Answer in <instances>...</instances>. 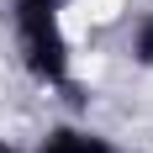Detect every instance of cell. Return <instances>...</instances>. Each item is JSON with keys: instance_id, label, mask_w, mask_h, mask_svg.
Returning a JSON list of instances; mask_svg holds the SVG:
<instances>
[{"instance_id": "5", "label": "cell", "mask_w": 153, "mask_h": 153, "mask_svg": "<svg viewBox=\"0 0 153 153\" xmlns=\"http://www.w3.org/2000/svg\"><path fill=\"white\" fill-rule=\"evenodd\" d=\"M116 153H122V148H116Z\"/></svg>"}, {"instance_id": "4", "label": "cell", "mask_w": 153, "mask_h": 153, "mask_svg": "<svg viewBox=\"0 0 153 153\" xmlns=\"http://www.w3.org/2000/svg\"><path fill=\"white\" fill-rule=\"evenodd\" d=\"M0 153H27V148H16L11 137H0Z\"/></svg>"}, {"instance_id": "2", "label": "cell", "mask_w": 153, "mask_h": 153, "mask_svg": "<svg viewBox=\"0 0 153 153\" xmlns=\"http://www.w3.org/2000/svg\"><path fill=\"white\" fill-rule=\"evenodd\" d=\"M32 153H116V143H111L106 132L85 127V122H53L42 137H37Z\"/></svg>"}, {"instance_id": "1", "label": "cell", "mask_w": 153, "mask_h": 153, "mask_svg": "<svg viewBox=\"0 0 153 153\" xmlns=\"http://www.w3.org/2000/svg\"><path fill=\"white\" fill-rule=\"evenodd\" d=\"M5 16H11V32H16L21 74L32 85L58 90L74 106H85V90L74 79V42L63 32V0H5Z\"/></svg>"}, {"instance_id": "3", "label": "cell", "mask_w": 153, "mask_h": 153, "mask_svg": "<svg viewBox=\"0 0 153 153\" xmlns=\"http://www.w3.org/2000/svg\"><path fill=\"white\" fill-rule=\"evenodd\" d=\"M127 53H132V63H137V69H153V5L137 16V27H132V42H127Z\"/></svg>"}]
</instances>
